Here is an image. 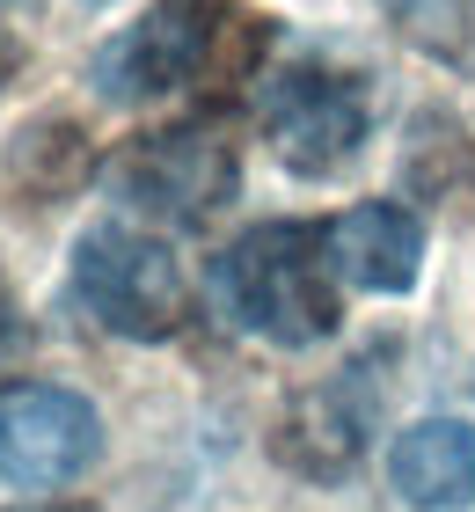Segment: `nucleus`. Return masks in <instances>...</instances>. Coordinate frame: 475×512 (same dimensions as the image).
<instances>
[{"instance_id":"obj_1","label":"nucleus","mask_w":475,"mask_h":512,"mask_svg":"<svg viewBox=\"0 0 475 512\" xmlns=\"http://www.w3.org/2000/svg\"><path fill=\"white\" fill-rule=\"evenodd\" d=\"M271 37H278L271 15L242 8V0H154L132 30L103 37L88 81H95V96L117 103V110L176 96V88L234 96L242 81L264 74Z\"/></svg>"},{"instance_id":"obj_2","label":"nucleus","mask_w":475,"mask_h":512,"mask_svg":"<svg viewBox=\"0 0 475 512\" xmlns=\"http://www.w3.org/2000/svg\"><path fill=\"white\" fill-rule=\"evenodd\" d=\"M337 256L329 235L307 220H264L242 242H227L205 271V293L242 337H264L278 352H307L337 330Z\"/></svg>"},{"instance_id":"obj_3","label":"nucleus","mask_w":475,"mask_h":512,"mask_svg":"<svg viewBox=\"0 0 475 512\" xmlns=\"http://www.w3.org/2000/svg\"><path fill=\"white\" fill-rule=\"evenodd\" d=\"M74 300L95 315V330L125 344H169L190 322V278L169 242L139 235L125 220H103L74 242Z\"/></svg>"},{"instance_id":"obj_4","label":"nucleus","mask_w":475,"mask_h":512,"mask_svg":"<svg viewBox=\"0 0 475 512\" xmlns=\"http://www.w3.org/2000/svg\"><path fill=\"white\" fill-rule=\"evenodd\" d=\"M103 183L110 198H125L132 213H147L161 227H205L242 191V154L220 125H161V132L125 139L110 154Z\"/></svg>"},{"instance_id":"obj_5","label":"nucleus","mask_w":475,"mask_h":512,"mask_svg":"<svg viewBox=\"0 0 475 512\" xmlns=\"http://www.w3.org/2000/svg\"><path fill=\"white\" fill-rule=\"evenodd\" d=\"M264 132H271V154L293 176L329 183V176H344L373 139V88H366V74H351V66L293 59V66H278V74H264Z\"/></svg>"},{"instance_id":"obj_6","label":"nucleus","mask_w":475,"mask_h":512,"mask_svg":"<svg viewBox=\"0 0 475 512\" xmlns=\"http://www.w3.org/2000/svg\"><path fill=\"white\" fill-rule=\"evenodd\" d=\"M103 454V417L66 381H8L0 388V483L15 491H66Z\"/></svg>"},{"instance_id":"obj_7","label":"nucleus","mask_w":475,"mask_h":512,"mask_svg":"<svg viewBox=\"0 0 475 512\" xmlns=\"http://www.w3.org/2000/svg\"><path fill=\"white\" fill-rule=\"evenodd\" d=\"M373 410H380L373 359H359V366H344L337 381L300 388L293 403H285L278 432H271V454H278L293 476H307V483H337V476H351V461L366 454Z\"/></svg>"},{"instance_id":"obj_8","label":"nucleus","mask_w":475,"mask_h":512,"mask_svg":"<svg viewBox=\"0 0 475 512\" xmlns=\"http://www.w3.org/2000/svg\"><path fill=\"white\" fill-rule=\"evenodd\" d=\"M388 483L410 512H468L475 505V425L468 417H417L388 447Z\"/></svg>"},{"instance_id":"obj_9","label":"nucleus","mask_w":475,"mask_h":512,"mask_svg":"<svg viewBox=\"0 0 475 512\" xmlns=\"http://www.w3.org/2000/svg\"><path fill=\"white\" fill-rule=\"evenodd\" d=\"M329 256L366 293H410L424 271V220L402 198H366L329 227Z\"/></svg>"},{"instance_id":"obj_10","label":"nucleus","mask_w":475,"mask_h":512,"mask_svg":"<svg viewBox=\"0 0 475 512\" xmlns=\"http://www.w3.org/2000/svg\"><path fill=\"white\" fill-rule=\"evenodd\" d=\"M402 191L439 220H475V132L454 110L424 103L402 132Z\"/></svg>"},{"instance_id":"obj_11","label":"nucleus","mask_w":475,"mask_h":512,"mask_svg":"<svg viewBox=\"0 0 475 512\" xmlns=\"http://www.w3.org/2000/svg\"><path fill=\"white\" fill-rule=\"evenodd\" d=\"M0 176L15 183L22 205H59L95 176V147L74 118H30L0 154Z\"/></svg>"},{"instance_id":"obj_12","label":"nucleus","mask_w":475,"mask_h":512,"mask_svg":"<svg viewBox=\"0 0 475 512\" xmlns=\"http://www.w3.org/2000/svg\"><path fill=\"white\" fill-rule=\"evenodd\" d=\"M395 15V30L424 44L439 59H468L475 52V0H380Z\"/></svg>"},{"instance_id":"obj_13","label":"nucleus","mask_w":475,"mask_h":512,"mask_svg":"<svg viewBox=\"0 0 475 512\" xmlns=\"http://www.w3.org/2000/svg\"><path fill=\"white\" fill-rule=\"evenodd\" d=\"M15 74V37H0V81Z\"/></svg>"},{"instance_id":"obj_14","label":"nucleus","mask_w":475,"mask_h":512,"mask_svg":"<svg viewBox=\"0 0 475 512\" xmlns=\"http://www.w3.org/2000/svg\"><path fill=\"white\" fill-rule=\"evenodd\" d=\"M88 8H110V0H88Z\"/></svg>"}]
</instances>
